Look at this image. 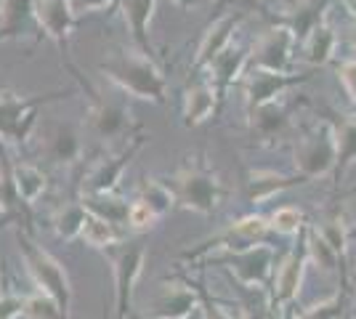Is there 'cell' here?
Listing matches in <instances>:
<instances>
[{"label": "cell", "mask_w": 356, "mask_h": 319, "mask_svg": "<svg viewBox=\"0 0 356 319\" xmlns=\"http://www.w3.org/2000/svg\"><path fill=\"white\" fill-rule=\"evenodd\" d=\"M99 72L131 99L165 104L168 80H165L163 69L149 54H141L138 48L118 51V54L106 56L104 61H99Z\"/></svg>", "instance_id": "1"}, {"label": "cell", "mask_w": 356, "mask_h": 319, "mask_svg": "<svg viewBox=\"0 0 356 319\" xmlns=\"http://www.w3.org/2000/svg\"><path fill=\"white\" fill-rule=\"evenodd\" d=\"M173 192H176L178 208H186L200 215H213L226 195L218 173L200 157H189L178 167Z\"/></svg>", "instance_id": "2"}, {"label": "cell", "mask_w": 356, "mask_h": 319, "mask_svg": "<svg viewBox=\"0 0 356 319\" xmlns=\"http://www.w3.org/2000/svg\"><path fill=\"white\" fill-rule=\"evenodd\" d=\"M19 250H22V259H24V266H27V272H30L32 282L40 288V293H45L48 298L56 301L61 317L64 319L72 317L74 293H72V282H70L67 269H64L48 250H43L40 245L32 243L27 234H19Z\"/></svg>", "instance_id": "3"}, {"label": "cell", "mask_w": 356, "mask_h": 319, "mask_svg": "<svg viewBox=\"0 0 356 319\" xmlns=\"http://www.w3.org/2000/svg\"><path fill=\"white\" fill-rule=\"evenodd\" d=\"M104 256L109 259L112 274H115V317H131L134 314L136 285H138L144 266H147V245L141 240L118 243L106 247Z\"/></svg>", "instance_id": "4"}, {"label": "cell", "mask_w": 356, "mask_h": 319, "mask_svg": "<svg viewBox=\"0 0 356 319\" xmlns=\"http://www.w3.org/2000/svg\"><path fill=\"white\" fill-rule=\"evenodd\" d=\"M293 165L303 181L325 179L335 170V128L330 122H316L309 133L298 138L293 149Z\"/></svg>", "instance_id": "5"}, {"label": "cell", "mask_w": 356, "mask_h": 319, "mask_svg": "<svg viewBox=\"0 0 356 319\" xmlns=\"http://www.w3.org/2000/svg\"><path fill=\"white\" fill-rule=\"evenodd\" d=\"M268 218L264 215H242L237 221H232L229 227L218 231L216 237H210L205 240L202 245H197L194 250H184L181 253V259L186 261H197V259H205L210 253H232V250H239V247H248V245H255V243H264L268 237Z\"/></svg>", "instance_id": "6"}, {"label": "cell", "mask_w": 356, "mask_h": 319, "mask_svg": "<svg viewBox=\"0 0 356 319\" xmlns=\"http://www.w3.org/2000/svg\"><path fill=\"white\" fill-rule=\"evenodd\" d=\"M147 141H149V136L144 133V128H138L134 136L120 147V152L109 154L104 160H99V163L86 173L83 186H80V195H109V192H115L118 183L122 181L125 167L131 165V160L144 149Z\"/></svg>", "instance_id": "7"}, {"label": "cell", "mask_w": 356, "mask_h": 319, "mask_svg": "<svg viewBox=\"0 0 356 319\" xmlns=\"http://www.w3.org/2000/svg\"><path fill=\"white\" fill-rule=\"evenodd\" d=\"M309 266V256H306V229L300 231V243L280 261V266L271 274V301L268 309L282 314L284 309H293V304L300 295L303 288V274Z\"/></svg>", "instance_id": "8"}, {"label": "cell", "mask_w": 356, "mask_h": 319, "mask_svg": "<svg viewBox=\"0 0 356 319\" xmlns=\"http://www.w3.org/2000/svg\"><path fill=\"white\" fill-rule=\"evenodd\" d=\"M64 93H48V96H35V99H24V96H16L11 91H0V138L6 141H24L30 138L35 120H38V106L51 101V99H59Z\"/></svg>", "instance_id": "9"}, {"label": "cell", "mask_w": 356, "mask_h": 319, "mask_svg": "<svg viewBox=\"0 0 356 319\" xmlns=\"http://www.w3.org/2000/svg\"><path fill=\"white\" fill-rule=\"evenodd\" d=\"M296 46V32L284 24H274L255 40V46L250 51V67L252 69H268V72H293Z\"/></svg>", "instance_id": "10"}, {"label": "cell", "mask_w": 356, "mask_h": 319, "mask_svg": "<svg viewBox=\"0 0 356 319\" xmlns=\"http://www.w3.org/2000/svg\"><path fill=\"white\" fill-rule=\"evenodd\" d=\"M226 269L242 288H266L274 274V250L266 243H255L226 253Z\"/></svg>", "instance_id": "11"}, {"label": "cell", "mask_w": 356, "mask_h": 319, "mask_svg": "<svg viewBox=\"0 0 356 319\" xmlns=\"http://www.w3.org/2000/svg\"><path fill=\"white\" fill-rule=\"evenodd\" d=\"M309 75H298V72H268V69H248L242 77V85H245V104L248 112L258 109L271 101H280V96L284 91H290L293 85L306 83Z\"/></svg>", "instance_id": "12"}, {"label": "cell", "mask_w": 356, "mask_h": 319, "mask_svg": "<svg viewBox=\"0 0 356 319\" xmlns=\"http://www.w3.org/2000/svg\"><path fill=\"white\" fill-rule=\"evenodd\" d=\"M32 14H35L38 27L59 46V51H67L74 24H77L72 0H32Z\"/></svg>", "instance_id": "13"}, {"label": "cell", "mask_w": 356, "mask_h": 319, "mask_svg": "<svg viewBox=\"0 0 356 319\" xmlns=\"http://www.w3.org/2000/svg\"><path fill=\"white\" fill-rule=\"evenodd\" d=\"M200 314V288L189 282H170L163 285L160 295L149 309V319H189Z\"/></svg>", "instance_id": "14"}, {"label": "cell", "mask_w": 356, "mask_h": 319, "mask_svg": "<svg viewBox=\"0 0 356 319\" xmlns=\"http://www.w3.org/2000/svg\"><path fill=\"white\" fill-rule=\"evenodd\" d=\"M88 128L90 133L102 141H112V138H131L134 136V122H131V112L122 104H112L104 101L93 93V104L88 109ZM138 131V128H136Z\"/></svg>", "instance_id": "15"}, {"label": "cell", "mask_w": 356, "mask_h": 319, "mask_svg": "<svg viewBox=\"0 0 356 319\" xmlns=\"http://www.w3.org/2000/svg\"><path fill=\"white\" fill-rule=\"evenodd\" d=\"M242 19H245V11H226L210 24L205 35H202V40H200V48H197L194 69H208L213 59H218L223 51L232 46L234 32L239 30Z\"/></svg>", "instance_id": "16"}, {"label": "cell", "mask_w": 356, "mask_h": 319, "mask_svg": "<svg viewBox=\"0 0 356 319\" xmlns=\"http://www.w3.org/2000/svg\"><path fill=\"white\" fill-rule=\"evenodd\" d=\"M306 183L298 173H277V170H250L248 181H245V202L248 205H264L271 197L282 195L284 189Z\"/></svg>", "instance_id": "17"}, {"label": "cell", "mask_w": 356, "mask_h": 319, "mask_svg": "<svg viewBox=\"0 0 356 319\" xmlns=\"http://www.w3.org/2000/svg\"><path fill=\"white\" fill-rule=\"evenodd\" d=\"M160 0H118V8L122 11V19L128 24L131 40L141 54L152 56V40H149V27H152V16L157 11Z\"/></svg>", "instance_id": "18"}, {"label": "cell", "mask_w": 356, "mask_h": 319, "mask_svg": "<svg viewBox=\"0 0 356 319\" xmlns=\"http://www.w3.org/2000/svg\"><path fill=\"white\" fill-rule=\"evenodd\" d=\"M248 125H250L252 136H255L258 144L271 147V144H277L284 136L290 117H287V109L280 101H271V104H264L248 112Z\"/></svg>", "instance_id": "19"}, {"label": "cell", "mask_w": 356, "mask_h": 319, "mask_svg": "<svg viewBox=\"0 0 356 319\" xmlns=\"http://www.w3.org/2000/svg\"><path fill=\"white\" fill-rule=\"evenodd\" d=\"M218 99H221V93L213 83L192 85L184 93V125L186 128H200L202 122H208L218 109Z\"/></svg>", "instance_id": "20"}, {"label": "cell", "mask_w": 356, "mask_h": 319, "mask_svg": "<svg viewBox=\"0 0 356 319\" xmlns=\"http://www.w3.org/2000/svg\"><path fill=\"white\" fill-rule=\"evenodd\" d=\"M248 67H250V54H248L245 48L229 46L221 56L213 59V64L208 67L210 83L221 93V91H226L229 85H234L237 80H242L245 72H248Z\"/></svg>", "instance_id": "21"}, {"label": "cell", "mask_w": 356, "mask_h": 319, "mask_svg": "<svg viewBox=\"0 0 356 319\" xmlns=\"http://www.w3.org/2000/svg\"><path fill=\"white\" fill-rule=\"evenodd\" d=\"M327 8H330V0H293L284 11V19L280 24L290 27L296 32L298 43L309 35V32L327 19Z\"/></svg>", "instance_id": "22"}, {"label": "cell", "mask_w": 356, "mask_h": 319, "mask_svg": "<svg viewBox=\"0 0 356 319\" xmlns=\"http://www.w3.org/2000/svg\"><path fill=\"white\" fill-rule=\"evenodd\" d=\"M335 51H338V32L332 30L330 24L319 22L303 40H300V54H303V61L309 67H325L335 59Z\"/></svg>", "instance_id": "23"}, {"label": "cell", "mask_w": 356, "mask_h": 319, "mask_svg": "<svg viewBox=\"0 0 356 319\" xmlns=\"http://www.w3.org/2000/svg\"><path fill=\"white\" fill-rule=\"evenodd\" d=\"M45 157L56 165H74L83 157V138L72 125H56L45 136Z\"/></svg>", "instance_id": "24"}, {"label": "cell", "mask_w": 356, "mask_h": 319, "mask_svg": "<svg viewBox=\"0 0 356 319\" xmlns=\"http://www.w3.org/2000/svg\"><path fill=\"white\" fill-rule=\"evenodd\" d=\"M80 202L88 211V215L104 218V221L115 224V227H125L128 224L131 202L118 197L115 192H109V195H80Z\"/></svg>", "instance_id": "25"}, {"label": "cell", "mask_w": 356, "mask_h": 319, "mask_svg": "<svg viewBox=\"0 0 356 319\" xmlns=\"http://www.w3.org/2000/svg\"><path fill=\"white\" fill-rule=\"evenodd\" d=\"M356 165V115L343 117L341 125H335V181H343V176Z\"/></svg>", "instance_id": "26"}, {"label": "cell", "mask_w": 356, "mask_h": 319, "mask_svg": "<svg viewBox=\"0 0 356 319\" xmlns=\"http://www.w3.org/2000/svg\"><path fill=\"white\" fill-rule=\"evenodd\" d=\"M316 234L341 259V285L343 288H351V279H348V227L343 224V218H327V221H322L316 227Z\"/></svg>", "instance_id": "27"}, {"label": "cell", "mask_w": 356, "mask_h": 319, "mask_svg": "<svg viewBox=\"0 0 356 319\" xmlns=\"http://www.w3.org/2000/svg\"><path fill=\"white\" fill-rule=\"evenodd\" d=\"M11 179H14V189L22 202H38L43 197L45 186H48V179L45 173L38 165H30V163H19V165L11 167Z\"/></svg>", "instance_id": "28"}, {"label": "cell", "mask_w": 356, "mask_h": 319, "mask_svg": "<svg viewBox=\"0 0 356 319\" xmlns=\"http://www.w3.org/2000/svg\"><path fill=\"white\" fill-rule=\"evenodd\" d=\"M138 202H144L149 211L154 213L157 218H165L168 213L176 208V192L168 186V183L157 181V179H144L141 186H138V195H136Z\"/></svg>", "instance_id": "29"}, {"label": "cell", "mask_w": 356, "mask_h": 319, "mask_svg": "<svg viewBox=\"0 0 356 319\" xmlns=\"http://www.w3.org/2000/svg\"><path fill=\"white\" fill-rule=\"evenodd\" d=\"M86 221H88V211L83 208V202H80V199H77V202H67V205H61L59 211H56V215H54V231H56L59 240L72 243V240H77V237L83 234Z\"/></svg>", "instance_id": "30"}, {"label": "cell", "mask_w": 356, "mask_h": 319, "mask_svg": "<svg viewBox=\"0 0 356 319\" xmlns=\"http://www.w3.org/2000/svg\"><path fill=\"white\" fill-rule=\"evenodd\" d=\"M3 8V22H0V40L19 38L27 22L35 19L32 14V0H0Z\"/></svg>", "instance_id": "31"}, {"label": "cell", "mask_w": 356, "mask_h": 319, "mask_svg": "<svg viewBox=\"0 0 356 319\" xmlns=\"http://www.w3.org/2000/svg\"><path fill=\"white\" fill-rule=\"evenodd\" d=\"M80 240L88 245V247H96V250H106V247H112V245L122 243L120 227L109 224V221H104V218H96V215H88Z\"/></svg>", "instance_id": "32"}, {"label": "cell", "mask_w": 356, "mask_h": 319, "mask_svg": "<svg viewBox=\"0 0 356 319\" xmlns=\"http://www.w3.org/2000/svg\"><path fill=\"white\" fill-rule=\"evenodd\" d=\"M306 256H309V263H314L316 269H322L325 274L343 272L341 259L332 253V247L316 234V229H309V227H306Z\"/></svg>", "instance_id": "33"}, {"label": "cell", "mask_w": 356, "mask_h": 319, "mask_svg": "<svg viewBox=\"0 0 356 319\" xmlns=\"http://www.w3.org/2000/svg\"><path fill=\"white\" fill-rule=\"evenodd\" d=\"M348 298H351V288H343L341 285V290H338L335 295H330V298H325V301H319V304L303 309V311H300V319H341V317H346Z\"/></svg>", "instance_id": "34"}, {"label": "cell", "mask_w": 356, "mask_h": 319, "mask_svg": "<svg viewBox=\"0 0 356 319\" xmlns=\"http://www.w3.org/2000/svg\"><path fill=\"white\" fill-rule=\"evenodd\" d=\"M268 227L271 231L282 234V237H296L306 229V215L300 208H293V205H282L268 215Z\"/></svg>", "instance_id": "35"}, {"label": "cell", "mask_w": 356, "mask_h": 319, "mask_svg": "<svg viewBox=\"0 0 356 319\" xmlns=\"http://www.w3.org/2000/svg\"><path fill=\"white\" fill-rule=\"evenodd\" d=\"M22 319H61V311L54 298H48L45 293H35L24 298Z\"/></svg>", "instance_id": "36"}, {"label": "cell", "mask_w": 356, "mask_h": 319, "mask_svg": "<svg viewBox=\"0 0 356 319\" xmlns=\"http://www.w3.org/2000/svg\"><path fill=\"white\" fill-rule=\"evenodd\" d=\"M157 221H160V218L149 211L144 202L134 199V202H131V213H128V224H125V227L134 229V231H147V229H152Z\"/></svg>", "instance_id": "37"}, {"label": "cell", "mask_w": 356, "mask_h": 319, "mask_svg": "<svg viewBox=\"0 0 356 319\" xmlns=\"http://www.w3.org/2000/svg\"><path fill=\"white\" fill-rule=\"evenodd\" d=\"M200 314H202V319H239V317H234L221 301L210 298L205 290H200Z\"/></svg>", "instance_id": "38"}, {"label": "cell", "mask_w": 356, "mask_h": 319, "mask_svg": "<svg viewBox=\"0 0 356 319\" xmlns=\"http://www.w3.org/2000/svg\"><path fill=\"white\" fill-rule=\"evenodd\" d=\"M338 77H341L343 88H346V93H348V99H351L354 112H356V59L343 61L341 67H338Z\"/></svg>", "instance_id": "39"}, {"label": "cell", "mask_w": 356, "mask_h": 319, "mask_svg": "<svg viewBox=\"0 0 356 319\" xmlns=\"http://www.w3.org/2000/svg\"><path fill=\"white\" fill-rule=\"evenodd\" d=\"M24 298L22 295H0V319H16L22 317Z\"/></svg>", "instance_id": "40"}, {"label": "cell", "mask_w": 356, "mask_h": 319, "mask_svg": "<svg viewBox=\"0 0 356 319\" xmlns=\"http://www.w3.org/2000/svg\"><path fill=\"white\" fill-rule=\"evenodd\" d=\"M118 0H72L74 14H93V11H106L109 6H115Z\"/></svg>", "instance_id": "41"}, {"label": "cell", "mask_w": 356, "mask_h": 319, "mask_svg": "<svg viewBox=\"0 0 356 319\" xmlns=\"http://www.w3.org/2000/svg\"><path fill=\"white\" fill-rule=\"evenodd\" d=\"M178 8H184V11H192V8H197L200 6V0H173Z\"/></svg>", "instance_id": "42"}, {"label": "cell", "mask_w": 356, "mask_h": 319, "mask_svg": "<svg viewBox=\"0 0 356 319\" xmlns=\"http://www.w3.org/2000/svg\"><path fill=\"white\" fill-rule=\"evenodd\" d=\"M346 40H348V46L356 51V22L351 24V27H348V32H346Z\"/></svg>", "instance_id": "43"}, {"label": "cell", "mask_w": 356, "mask_h": 319, "mask_svg": "<svg viewBox=\"0 0 356 319\" xmlns=\"http://www.w3.org/2000/svg\"><path fill=\"white\" fill-rule=\"evenodd\" d=\"M280 319H300V311H296V309H284L282 314H280Z\"/></svg>", "instance_id": "44"}, {"label": "cell", "mask_w": 356, "mask_h": 319, "mask_svg": "<svg viewBox=\"0 0 356 319\" xmlns=\"http://www.w3.org/2000/svg\"><path fill=\"white\" fill-rule=\"evenodd\" d=\"M343 8L356 19V0H343Z\"/></svg>", "instance_id": "45"}, {"label": "cell", "mask_w": 356, "mask_h": 319, "mask_svg": "<svg viewBox=\"0 0 356 319\" xmlns=\"http://www.w3.org/2000/svg\"><path fill=\"white\" fill-rule=\"evenodd\" d=\"M237 0H216V8H226V6H234Z\"/></svg>", "instance_id": "46"}, {"label": "cell", "mask_w": 356, "mask_h": 319, "mask_svg": "<svg viewBox=\"0 0 356 319\" xmlns=\"http://www.w3.org/2000/svg\"><path fill=\"white\" fill-rule=\"evenodd\" d=\"M194 317H197V314H194ZM194 317H189V319H194ZM136 319H147V317H136Z\"/></svg>", "instance_id": "47"}, {"label": "cell", "mask_w": 356, "mask_h": 319, "mask_svg": "<svg viewBox=\"0 0 356 319\" xmlns=\"http://www.w3.org/2000/svg\"><path fill=\"white\" fill-rule=\"evenodd\" d=\"M0 22H3V8H0Z\"/></svg>", "instance_id": "48"}, {"label": "cell", "mask_w": 356, "mask_h": 319, "mask_svg": "<svg viewBox=\"0 0 356 319\" xmlns=\"http://www.w3.org/2000/svg\"><path fill=\"white\" fill-rule=\"evenodd\" d=\"M341 319H351V317H348V314H346V317H341Z\"/></svg>", "instance_id": "49"}, {"label": "cell", "mask_w": 356, "mask_h": 319, "mask_svg": "<svg viewBox=\"0 0 356 319\" xmlns=\"http://www.w3.org/2000/svg\"><path fill=\"white\" fill-rule=\"evenodd\" d=\"M104 319H106V317H104Z\"/></svg>", "instance_id": "50"}]
</instances>
